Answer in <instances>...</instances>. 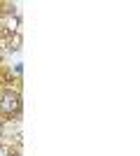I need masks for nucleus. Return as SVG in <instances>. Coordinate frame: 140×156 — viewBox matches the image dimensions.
Masks as SVG:
<instances>
[{"mask_svg":"<svg viewBox=\"0 0 140 156\" xmlns=\"http://www.w3.org/2000/svg\"><path fill=\"white\" fill-rule=\"evenodd\" d=\"M21 114V96L14 91H0V119H14Z\"/></svg>","mask_w":140,"mask_h":156,"instance_id":"f257e3e1","label":"nucleus"},{"mask_svg":"<svg viewBox=\"0 0 140 156\" xmlns=\"http://www.w3.org/2000/svg\"><path fill=\"white\" fill-rule=\"evenodd\" d=\"M0 156H9V149H7L5 144H0Z\"/></svg>","mask_w":140,"mask_h":156,"instance_id":"f03ea898","label":"nucleus"},{"mask_svg":"<svg viewBox=\"0 0 140 156\" xmlns=\"http://www.w3.org/2000/svg\"><path fill=\"white\" fill-rule=\"evenodd\" d=\"M0 135H2V121H0Z\"/></svg>","mask_w":140,"mask_h":156,"instance_id":"7ed1b4c3","label":"nucleus"}]
</instances>
